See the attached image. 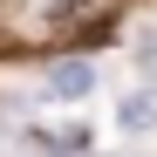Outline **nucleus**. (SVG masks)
<instances>
[{
  "label": "nucleus",
  "mask_w": 157,
  "mask_h": 157,
  "mask_svg": "<svg viewBox=\"0 0 157 157\" xmlns=\"http://www.w3.org/2000/svg\"><path fill=\"white\" fill-rule=\"evenodd\" d=\"M116 130H130V137L157 130V89H130V96L116 102Z\"/></svg>",
  "instance_id": "f03ea898"
},
{
  "label": "nucleus",
  "mask_w": 157,
  "mask_h": 157,
  "mask_svg": "<svg viewBox=\"0 0 157 157\" xmlns=\"http://www.w3.org/2000/svg\"><path fill=\"white\" fill-rule=\"evenodd\" d=\"M89 89H96V62L75 55V62H55V68H48V96H55V102H82Z\"/></svg>",
  "instance_id": "f257e3e1"
},
{
  "label": "nucleus",
  "mask_w": 157,
  "mask_h": 157,
  "mask_svg": "<svg viewBox=\"0 0 157 157\" xmlns=\"http://www.w3.org/2000/svg\"><path fill=\"white\" fill-rule=\"evenodd\" d=\"M144 62H150V68H157V41H150V48H144Z\"/></svg>",
  "instance_id": "7ed1b4c3"
}]
</instances>
